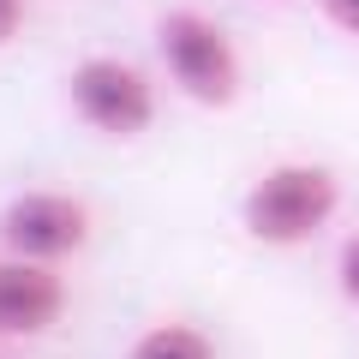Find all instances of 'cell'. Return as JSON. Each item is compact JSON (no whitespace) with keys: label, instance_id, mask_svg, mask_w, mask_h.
<instances>
[{"label":"cell","instance_id":"obj_9","mask_svg":"<svg viewBox=\"0 0 359 359\" xmlns=\"http://www.w3.org/2000/svg\"><path fill=\"white\" fill-rule=\"evenodd\" d=\"M25 30V0H0V48Z\"/></svg>","mask_w":359,"mask_h":359},{"label":"cell","instance_id":"obj_2","mask_svg":"<svg viewBox=\"0 0 359 359\" xmlns=\"http://www.w3.org/2000/svg\"><path fill=\"white\" fill-rule=\"evenodd\" d=\"M156 48H162V66L198 108H233L245 84V66L233 36L198 6H174L156 25Z\"/></svg>","mask_w":359,"mask_h":359},{"label":"cell","instance_id":"obj_7","mask_svg":"<svg viewBox=\"0 0 359 359\" xmlns=\"http://www.w3.org/2000/svg\"><path fill=\"white\" fill-rule=\"evenodd\" d=\"M335 287H341L347 306H359V233L341 240V257H335Z\"/></svg>","mask_w":359,"mask_h":359},{"label":"cell","instance_id":"obj_3","mask_svg":"<svg viewBox=\"0 0 359 359\" xmlns=\"http://www.w3.org/2000/svg\"><path fill=\"white\" fill-rule=\"evenodd\" d=\"M66 102L102 138H144L156 120V84L144 66L120 60V54H90L66 78Z\"/></svg>","mask_w":359,"mask_h":359},{"label":"cell","instance_id":"obj_1","mask_svg":"<svg viewBox=\"0 0 359 359\" xmlns=\"http://www.w3.org/2000/svg\"><path fill=\"white\" fill-rule=\"evenodd\" d=\"M341 210V180L323 162H276L252 180L240 222L257 245H311Z\"/></svg>","mask_w":359,"mask_h":359},{"label":"cell","instance_id":"obj_6","mask_svg":"<svg viewBox=\"0 0 359 359\" xmlns=\"http://www.w3.org/2000/svg\"><path fill=\"white\" fill-rule=\"evenodd\" d=\"M126 359H216V341L198 323H156L132 341Z\"/></svg>","mask_w":359,"mask_h":359},{"label":"cell","instance_id":"obj_8","mask_svg":"<svg viewBox=\"0 0 359 359\" xmlns=\"http://www.w3.org/2000/svg\"><path fill=\"white\" fill-rule=\"evenodd\" d=\"M318 13L330 18L335 30H347V36H359V0H318Z\"/></svg>","mask_w":359,"mask_h":359},{"label":"cell","instance_id":"obj_5","mask_svg":"<svg viewBox=\"0 0 359 359\" xmlns=\"http://www.w3.org/2000/svg\"><path fill=\"white\" fill-rule=\"evenodd\" d=\"M66 311V282L54 264L36 257H0V335L6 341H30V335H48Z\"/></svg>","mask_w":359,"mask_h":359},{"label":"cell","instance_id":"obj_4","mask_svg":"<svg viewBox=\"0 0 359 359\" xmlns=\"http://www.w3.org/2000/svg\"><path fill=\"white\" fill-rule=\"evenodd\" d=\"M0 240L13 257H36V264H60V257L84 252L90 240V210L66 192H25L0 216Z\"/></svg>","mask_w":359,"mask_h":359}]
</instances>
